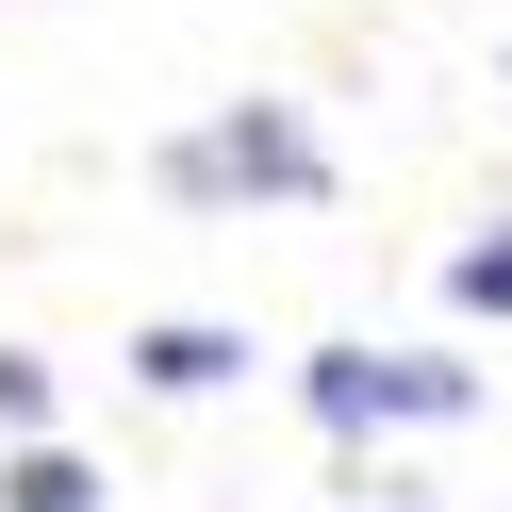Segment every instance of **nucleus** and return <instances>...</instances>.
<instances>
[{
  "mask_svg": "<svg viewBox=\"0 0 512 512\" xmlns=\"http://www.w3.org/2000/svg\"><path fill=\"white\" fill-rule=\"evenodd\" d=\"M166 182L182 215H248V199H331V149H314V116L298 100H215V116H182L166 133Z\"/></svg>",
  "mask_w": 512,
  "mask_h": 512,
  "instance_id": "obj_1",
  "label": "nucleus"
},
{
  "mask_svg": "<svg viewBox=\"0 0 512 512\" xmlns=\"http://www.w3.org/2000/svg\"><path fill=\"white\" fill-rule=\"evenodd\" d=\"M0 430L50 446V364H34V347H0Z\"/></svg>",
  "mask_w": 512,
  "mask_h": 512,
  "instance_id": "obj_6",
  "label": "nucleus"
},
{
  "mask_svg": "<svg viewBox=\"0 0 512 512\" xmlns=\"http://www.w3.org/2000/svg\"><path fill=\"white\" fill-rule=\"evenodd\" d=\"M446 298H463V314H512V215H496V232H463V248H446Z\"/></svg>",
  "mask_w": 512,
  "mask_h": 512,
  "instance_id": "obj_5",
  "label": "nucleus"
},
{
  "mask_svg": "<svg viewBox=\"0 0 512 512\" xmlns=\"http://www.w3.org/2000/svg\"><path fill=\"white\" fill-rule=\"evenodd\" d=\"M298 397H314L331 446H364V430H446V413H479V364H446V347H314Z\"/></svg>",
  "mask_w": 512,
  "mask_h": 512,
  "instance_id": "obj_2",
  "label": "nucleus"
},
{
  "mask_svg": "<svg viewBox=\"0 0 512 512\" xmlns=\"http://www.w3.org/2000/svg\"><path fill=\"white\" fill-rule=\"evenodd\" d=\"M0 512H100V463L83 446H17L0 463Z\"/></svg>",
  "mask_w": 512,
  "mask_h": 512,
  "instance_id": "obj_4",
  "label": "nucleus"
},
{
  "mask_svg": "<svg viewBox=\"0 0 512 512\" xmlns=\"http://www.w3.org/2000/svg\"><path fill=\"white\" fill-rule=\"evenodd\" d=\"M133 380H149V397H215V380H248V331H215V314H149V331H133Z\"/></svg>",
  "mask_w": 512,
  "mask_h": 512,
  "instance_id": "obj_3",
  "label": "nucleus"
}]
</instances>
